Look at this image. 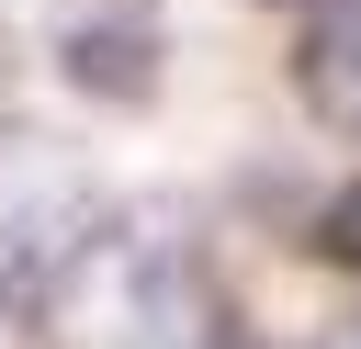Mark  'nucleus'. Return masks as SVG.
I'll return each instance as SVG.
<instances>
[{
  "label": "nucleus",
  "instance_id": "1",
  "mask_svg": "<svg viewBox=\"0 0 361 349\" xmlns=\"http://www.w3.org/2000/svg\"><path fill=\"white\" fill-rule=\"evenodd\" d=\"M293 79H305V101H316L327 124H350V135H361V0H327V11L305 23Z\"/></svg>",
  "mask_w": 361,
  "mask_h": 349
},
{
  "label": "nucleus",
  "instance_id": "2",
  "mask_svg": "<svg viewBox=\"0 0 361 349\" xmlns=\"http://www.w3.org/2000/svg\"><path fill=\"white\" fill-rule=\"evenodd\" d=\"M316 259H327V270H361V180L327 191V214H316Z\"/></svg>",
  "mask_w": 361,
  "mask_h": 349
}]
</instances>
